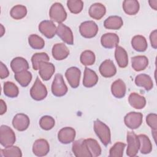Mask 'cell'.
<instances>
[{
	"label": "cell",
	"instance_id": "6da1fadb",
	"mask_svg": "<svg viewBox=\"0 0 157 157\" xmlns=\"http://www.w3.org/2000/svg\"><path fill=\"white\" fill-rule=\"evenodd\" d=\"M94 131L104 145L107 146L111 142V134L108 126L97 119L94 121Z\"/></svg>",
	"mask_w": 157,
	"mask_h": 157
},
{
	"label": "cell",
	"instance_id": "7a4b0ae2",
	"mask_svg": "<svg viewBox=\"0 0 157 157\" xmlns=\"http://www.w3.org/2000/svg\"><path fill=\"white\" fill-rule=\"evenodd\" d=\"M49 16L52 21L60 24L66 20L67 13L61 3L55 2L52 5L50 9Z\"/></svg>",
	"mask_w": 157,
	"mask_h": 157
},
{
	"label": "cell",
	"instance_id": "3957f363",
	"mask_svg": "<svg viewBox=\"0 0 157 157\" xmlns=\"http://www.w3.org/2000/svg\"><path fill=\"white\" fill-rule=\"evenodd\" d=\"M15 134L12 128L7 125H1L0 127V143L4 147L13 145L15 142Z\"/></svg>",
	"mask_w": 157,
	"mask_h": 157
},
{
	"label": "cell",
	"instance_id": "277c9868",
	"mask_svg": "<svg viewBox=\"0 0 157 157\" xmlns=\"http://www.w3.org/2000/svg\"><path fill=\"white\" fill-rule=\"evenodd\" d=\"M52 94L56 97L64 96L67 92V87L64 82L63 77L61 74H56L52 84Z\"/></svg>",
	"mask_w": 157,
	"mask_h": 157
},
{
	"label": "cell",
	"instance_id": "5b68a950",
	"mask_svg": "<svg viewBox=\"0 0 157 157\" xmlns=\"http://www.w3.org/2000/svg\"><path fill=\"white\" fill-rule=\"evenodd\" d=\"M31 98L36 101H42L47 96V90L46 86L42 83L38 77L30 90Z\"/></svg>",
	"mask_w": 157,
	"mask_h": 157
},
{
	"label": "cell",
	"instance_id": "8992f818",
	"mask_svg": "<svg viewBox=\"0 0 157 157\" xmlns=\"http://www.w3.org/2000/svg\"><path fill=\"white\" fill-rule=\"evenodd\" d=\"M98 26L96 23L91 20L82 22L79 26V31L82 36L85 38H93L98 32Z\"/></svg>",
	"mask_w": 157,
	"mask_h": 157
},
{
	"label": "cell",
	"instance_id": "52a82bcc",
	"mask_svg": "<svg viewBox=\"0 0 157 157\" xmlns=\"http://www.w3.org/2000/svg\"><path fill=\"white\" fill-rule=\"evenodd\" d=\"M128 147L126 155L129 157L136 156L139 150V140L138 136L133 131H128L126 137Z\"/></svg>",
	"mask_w": 157,
	"mask_h": 157
},
{
	"label": "cell",
	"instance_id": "ba28073f",
	"mask_svg": "<svg viewBox=\"0 0 157 157\" xmlns=\"http://www.w3.org/2000/svg\"><path fill=\"white\" fill-rule=\"evenodd\" d=\"M143 115L140 112H131L124 118L125 125L131 129H136L140 126L142 123Z\"/></svg>",
	"mask_w": 157,
	"mask_h": 157
},
{
	"label": "cell",
	"instance_id": "9c48e42d",
	"mask_svg": "<svg viewBox=\"0 0 157 157\" xmlns=\"http://www.w3.org/2000/svg\"><path fill=\"white\" fill-rule=\"evenodd\" d=\"M72 150L76 157H92V155L85 142V139L74 141Z\"/></svg>",
	"mask_w": 157,
	"mask_h": 157
},
{
	"label": "cell",
	"instance_id": "30bf717a",
	"mask_svg": "<svg viewBox=\"0 0 157 157\" xmlns=\"http://www.w3.org/2000/svg\"><path fill=\"white\" fill-rule=\"evenodd\" d=\"M81 71L77 67H71L65 72V77L70 86L73 88H76L78 86Z\"/></svg>",
	"mask_w": 157,
	"mask_h": 157
},
{
	"label": "cell",
	"instance_id": "8fae6325",
	"mask_svg": "<svg viewBox=\"0 0 157 157\" xmlns=\"http://www.w3.org/2000/svg\"><path fill=\"white\" fill-rule=\"evenodd\" d=\"M56 34L65 43L69 45L74 44V36L71 28L66 25L60 23L56 28Z\"/></svg>",
	"mask_w": 157,
	"mask_h": 157
},
{
	"label": "cell",
	"instance_id": "7c38bea8",
	"mask_svg": "<svg viewBox=\"0 0 157 157\" xmlns=\"http://www.w3.org/2000/svg\"><path fill=\"white\" fill-rule=\"evenodd\" d=\"M39 31L47 38H53L56 33V27L53 21L44 20L39 25Z\"/></svg>",
	"mask_w": 157,
	"mask_h": 157
},
{
	"label": "cell",
	"instance_id": "4fadbf2b",
	"mask_svg": "<svg viewBox=\"0 0 157 157\" xmlns=\"http://www.w3.org/2000/svg\"><path fill=\"white\" fill-rule=\"evenodd\" d=\"M30 124L29 118L25 113L16 114L12 120V125L19 131H24L28 129Z\"/></svg>",
	"mask_w": 157,
	"mask_h": 157
},
{
	"label": "cell",
	"instance_id": "5bb4252c",
	"mask_svg": "<svg viewBox=\"0 0 157 157\" xmlns=\"http://www.w3.org/2000/svg\"><path fill=\"white\" fill-rule=\"evenodd\" d=\"M75 131L71 127H64L58 133V140L63 144H68L74 142L75 137Z\"/></svg>",
	"mask_w": 157,
	"mask_h": 157
},
{
	"label": "cell",
	"instance_id": "9a60e30c",
	"mask_svg": "<svg viewBox=\"0 0 157 157\" xmlns=\"http://www.w3.org/2000/svg\"><path fill=\"white\" fill-rule=\"evenodd\" d=\"M50 151V145L47 140L39 139L36 140L33 145V152L37 156H44Z\"/></svg>",
	"mask_w": 157,
	"mask_h": 157
},
{
	"label": "cell",
	"instance_id": "2e32d148",
	"mask_svg": "<svg viewBox=\"0 0 157 157\" xmlns=\"http://www.w3.org/2000/svg\"><path fill=\"white\" fill-rule=\"evenodd\" d=\"M101 75L105 78H110L115 75L117 68L113 61L110 59H105L100 65L99 68Z\"/></svg>",
	"mask_w": 157,
	"mask_h": 157
},
{
	"label": "cell",
	"instance_id": "e0dca14e",
	"mask_svg": "<svg viewBox=\"0 0 157 157\" xmlns=\"http://www.w3.org/2000/svg\"><path fill=\"white\" fill-rule=\"evenodd\" d=\"M39 74L40 77L47 81L51 78L55 71V66L49 62H41L39 66Z\"/></svg>",
	"mask_w": 157,
	"mask_h": 157
},
{
	"label": "cell",
	"instance_id": "ac0fdd59",
	"mask_svg": "<svg viewBox=\"0 0 157 157\" xmlns=\"http://www.w3.org/2000/svg\"><path fill=\"white\" fill-rule=\"evenodd\" d=\"M101 43L102 46L105 48H115L119 43V37L115 33H105L101 36Z\"/></svg>",
	"mask_w": 157,
	"mask_h": 157
},
{
	"label": "cell",
	"instance_id": "d6986e66",
	"mask_svg": "<svg viewBox=\"0 0 157 157\" xmlns=\"http://www.w3.org/2000/svg\"><path fill=\"white\" fill-rule=\"evenodd\" d=\"M52 56L56 60H63L66 59L69 55V50L64 43L56 44L53 46Z\"/></svg>",
	"mask_w": 157,
	"mask_h": 157
},
{
	"label": "cell",
	"instance_id": "ffe728a7",
	"mask_svg": "<svg viewBox=\"0 0 157 157\" xmlns=\"http://www.w3.org/2000/svg\"><path fill=\"white\" fill-rule=\"evenodd\" d=\"M98 81V76L96 73L86 67L84 71L83 85L86 88H91L96 85Z\"/></svg>",
	"mask_w": 157,
	"mask_h": 157
},
{
	"label": "cell",
	"instance_id": "44dd1931",
	"mask_svg": "<svg viewBox=\"0 0 157 157\" xmlns=\"http://www.w3.org/2000/svg\"><path fill=\"white\" fill-rule=\"evenodd\" d=\"M126 86L121 79L116 80L111 85V92L113 96L117 98H123L126 94Z\"/></svg>",
	"mask_w": 157,
	"mask_h": 157
},
{
	"label": "cell",
	"instance_id": "7402d4cb",
	"mask_svg": "<svg viewBox=\"0 0 157 157\" xmlns=\"http://www.w3.org/2000/svg\"><path fill=\"white\" fill-rule=\"evenodd\" d=\"M106 8L101 3L96 2L93 4L88 10V13L90 16L95 20H100L101 19L105 14Z\"/></svg>",
	"mask_w": 157,
	"mask_h": 157
},
{
	"label": "cell",
	"instance_id": "603a6c76",
	"mask_svg": "<svg viewBox=\"0 0 157 157\" xmlns=\"http://www.w3.org/2000/svg\"><path fill=\"white\" fill-rule=\"evenodd\" d=\"M10 67L12 71L15 74H17L23 71H27L29 69V64L24 58L18 56L13 58L11 61Z\"/></svg>",
	"mask_w": 157,
	"mask_h": 157
},
{
	"label": "cell",
	"instance_id": "cb8c5ba5",
	"mask_svg": "<svg viewBox=\"0 0 157 157\" xmlns=\"http://www.w3.org/2000/svg\"><path fill=\"white\" fill-rule=\"evenodd\" d=\"M135 83L137 86L142 87L146 91H150L153 87V83L151 78L145 74L137 75L135 78Z\"/></svg>",
	"mask_w": 157,
	"mask_h": 157
},
{
	"label": "cell",
	"instance_id": "d4e9b609",
	"mask_svg": "<svg viewBox=\"0 0 157 157\" xmlns=\"http://www.w3.org/2000/svg\"><path fill=\"white\" fill-rule=\"evenodd\" d=\"M115 58L120 67L124 68L128 64V56L126 51L123 47L117 46L115 50Z\"/></svg>",
	"mask_w": 157,
	"mask_h": 157
},
{
	"label": "cell",
	"instance_id": "484cf974",
	"mask_svg": "<svg viewBox=\"0 0 157 157\" xmlns=\"http://www.w3.org/2000/svg\"><path fill=\"white\" fill-rule=\"evenodd\" d=\"M148 65V59L147 56L138 55L131 58V66L136 71H141L146 69Z\"/></svg>",
	"mask_w": 157,
	"mask_h": 157
},
{
	"label": "cell",
	"instance_id": "4316f807",
	"mask_svg": "<svg viewBox=\"0 0 157 157\" xmlns=\"http://www.w3.org/2000/svg\"><path fill=\"white\" fill-rule=\"evenodd\" d=\"M128 102L131 107L136 109H142L146 105L145 97L136 93H131L128 98Z\"/></svg>",
	"mask_w": 157,
	"mask_h": 157
},
{
	"label": "cell",
	"instance_id": "83f0119b",
	"mask_svg": "<svg viewBox=\"0 0 157 157\" xmlns=\"http://www.w3.org/2000/svg\"><path fill=\"white\" fill-rule=\"evenodd\" d=\"M123 25V21L122 18L117 15L109 17L104 22V27L108 29H119L121 28Z\"/></svg>",
	"mask_w": 157,
	"mask_h": 157
},
{
	"label": "cell",
	"instance_id": "f1b7e54d",
	"mask_svg": "<svg viewBox=\"0 0 157 157\" xmlns=\"http://www.w3.org/2000/svg\"><path fill=\"white\" fill-rule=\"evenodd\" d=\"M131 45L136 51L139 52H145L148 47L145 37L141 35H136L132 37L131 40Z\"/></svg>",
	"mask_w": 157,
	"mask_h": 157
},
{
	"label": "cell",
	"instance_id": "f546056e",
	"mask_svg": "<svg viewBox=\"0 0 157 157\" xmlns=\"http://www.w3.org/2000/svg\"><path fill=\"white\" fill-rule=\"evenodd\" d=\"M139 3L136 0H125L123 2V9L129 15H134L139 10Z\"/></svg>",
	"mask_w": 157,
	"mask_h": 157
},
{
	"label": "cell",
	"instance_id": "4dcf8cb0",
	"mask_svg": "<svg viewBox=\"0 0 157 157\" xmlns=\"http://www.w3.org/2000/svg\"><path fill=\"white\" fill-rule=\"evenodd\" d=\"M139 140V150L142 154H148L152 150V144L148 137L145 134L137 136Z\"/></svg>",
	"mask_w": 157,
	"mask_h": 157
},
{
	"label": "cell",
	"instance_id": "1f68e13d",
	"mask_svg": "<svg viewBox=\"0 0 157 157\" xmlns=\"http://www.w3.org/2000/svg\"><path fill=\"white\" fill-rule=\"evenodd\" d=\"M14 77L21 86L26 87L29 84L32 80V74L28 70L23 71L15 74Z\"/></svg>",
	"mask_w": 157,
	"mask_h": 157
},
{
	"label": "cell",
	"instance_id": "d6a6232c",
	"mask_svg": "<svg viewBox=\"0 0 157 157\" xmlns=\"http://www.w3.org/2000/svg\"><path fill=\"white\" fill-rule=\"evenodd\" d=\"M3 91L4 94L9 98H16L19 93L18 86L12 82H6L4 83Z\"/></svg>",
	"mask_w": 157,
	"mask_h": 157
},
{
	"label": "cell",
	"instance_id": "836d02e7",
	"mask_svg": "<svg viewBox=\"0 0 157 157\" xmlns=\"http://www.w3.org/2000/svg\"><path fill=\"white\" fill-rule=\"evenodd\" d=\"M85 142L92 155V157H97L101 154V148L96 140L89 138L85 139Z\"/></svg>",
	"mask_w": 157,
	"mask_h": 157
},
{
	"label": "cell",
	"instance_id": "e575fe53",
	"mask_svg": "<svg viewBox=\"0 0 157 157\" xmlns=\"http://www.w3.org/2000/svg\"><path fill=\"white\" fill-rule=\"evenodd\" d=\"M1 156L4 157H21L22 153L17 146H9L4 149H1Z\"/></svg>",
	"mask_w": 157,
	"mask_h": 157
},
{
	"label": "cell",
	"instance_id": "d590c367",
	"mask_svg": "<svg viewBox=\"0 0 157 157\" xmlns=\"http://www.w3.org/2000/svg\"><path fill=\"white\" fill-rule=\"evenodd\" d=\"M50 58L48 55L45 52L36 53L31 57V62L33 68L34 70L37 71L39 69V66L41 62H48Z\"/></svg>",
	"mask_w": 157,
	"mask_h": 157
},
{
	"label": "cell",
	"instance_id": "8d00e7d4",
	"mask_svg": "<svg viewBox=\"0 0 157 157\" xmlns=\"http://www.w3.org/2000/svg\"><path fill=\"white\" fill-rule=\"evenodd\" d=\"M27 14V9L23 5H16L13 6L10 12V16L15 20L23 18Z\"/></svg>",
	"mask_w": 157,
	"mask_h": 157
},
{
	"label": "cell",
	"instance_id": "74e56055",
	"mask_svg": "<svg viewBox=\"0 0 157 157\" xmlns=\"http://www.w3.org/2000/svg\"><path fill=\"white\" fill-rule=\"evenodd\" d=\"M28 43L33 49L40 50L44 47L45 41L37 34H31L28 37Z\"/></svg>",
	"mask_w": 157,
	"mask_h": 157
},
{
	"label": "cell",
	"instance_id": "f35d334b",
	"mask_svg": "<svg viewBox=\"0 0 157 157\" xmlns=\"http://www.w3.org/2000/svg\"><path fill=\"white\" fill-rule=\"evenodd\" d=\"M95 55L91 50L83 51L80 57L81 63L84 66H91L93 65L95 62Z\"/></svg>",
	"mask_w": 157,
	"mask_h": 157
},
{
	"label": "cell",
	"instance_id": "ab89813d",
	"mask_svg": "<svg viewBox=\"0 0 157 157\" xmlns=\"http://www.w3.org/2000/svg\"><path fill=\"white\" fill-rule=\"evenodd\" d=\"M126 147L124 143L121 142H116L109 150L110 157H121L123 155L124 149Z\"/></svg>",
	"mask_w": 157,
	"mask_h": 157
},
{
	"label": "cell",
	"instance_id": "60d3db41",
	"mask_svg": "<svg viewBox=\"0 0 157 157\" xmlns=\"http://www.w3.org/2000/svg\"><path fill=\"white\" fill-rule=\"evenodd\" d=\"M67 6L71 13L77 14L82 12L83 7V2L81 0H68Z\"/></svg>",
	"mask_w": 157,
	"mask_h": 157
},
{
	"label": "cell",
	"instance_id": "b9f144b4",
	"mask_svg": "<svg viewBox=\"0 0 157 157\" xmlns=\"http://www.w3.org/2000/svg\"><path fill=\"white\" fill-rule=\"evenodd\" d=\"M55 124L54 118L49 115H44L39 120L40 127L45 131H48L52 129Z\"/></svg>",
	"mask_w": 157,
	"mask_h": 157
},
{
	"label": "cell",
	"instance_id": "7bdbcfd3",
	"mask_svg": "<svg viewBox=\"0 0 157 157\" xmlns=\"http://www.w3.org/2000/svg\"><path fill=\"white\" fill-rule=\"evenodd\" d=\"M147 124L151 128L152 130L156 131L157 128V115L156 113H149L146 117Z\"/></svg>",
	"mask_w": 157,
	"mask_h": 157
},
{
	"label": "cell",
	"instance_id": "ee69618b",
	"mask_svg": "<svg viewBox=\"0 0 157 157\" xmlns=\"http://www.w3.org/2000/svg\"><path fill=\"white\" fill-rule=\"evenodd\" d=\"M9 75V72L7 66L2 63L0 62V77L1 79L7 78Z\"/></svg>",
	"mask_w": 157,
	"mask_h": 157
},
{
	"label": "cell",
	"instance_id": "f6af8a7d",
	"mask_svg": "<svg viewBox=\"0 0 157 157\" xmlns=\"http://www.w3.org/2000/svg\"><path fill=\"white\" fill-rule=\"evenodd\" d=\"M150 41L151 47L156 49L157 48V30L153 31L150 35Z\"/></svg>",
	"mask_w": 157,
	"mask_h": 157
},
{
	"label": "cell",
	"instance_id": "bcb514c9",
	"mask_svg": "<svg viewBox=\"0 0 157 157\" xmlns=\"http://www.w3.org/2000/svg\"><path fill=\"white\" fill-rule=\"evenodd\" d=\"M1 109H0V114L2 115L4 113H5L7 111V105L6 102L2 100L1 99Z\"/></svg>",
	"mask_w": 157,
	"mask_h": 157
},
{
	"label": "cell",
	"instance_id": "7dc6e473",
	"mask_svg": "<svg viewBox=\"0 0 157 157\" xmlns=\"http://www.w3.org/2000/svg\"><path fill=\"white\" fill-rule=\"evenodd\" d=\"M150 6L155 10H157V0H150L148 1Z\"/></svg>",
	"mask_w": 157,
	"mask_h": 157
},
{
	"label": "cell",
	"instance_id": "c3c4849f",
	"mask_svg": "<svg viewBox=\"0 0 157 157\" xmlns=\"http://www.w3.org/2000/svg\"><path fill=\"white\" fill-rule=\"evenodd\" d=\"M1 37H2L3 35H4V32L5 31V29H4V27L2 25H1Z\"/></svg>",
	"mask_w": 157,
	"mask_h": 157
}]
</instances>
